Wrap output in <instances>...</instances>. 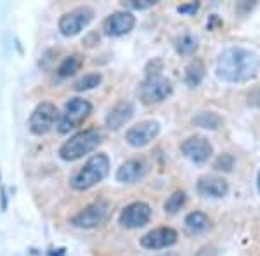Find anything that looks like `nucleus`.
<instances>
[{
    "mask_svg": "<svg viewBox=\"0 0 260 256\" xmlns=\"http://www.w3.org/2000/svg\"><path fill=\"white\" fill-rule=\"evenodd\" d=\"M215 73L228 83L251 82L260 73V56L245 47H229L220 52Z\"/></svg>",
    "mask_w": 260,
    "mask_h": 256,
    "instance_id": "obj_1",
    "label": "nucleus"
},
{
    "mask_svg": "<svg viewBox=\"0 0 260 256\" xmlns=\"http://www.w3.org/2000/svg\"><path fill=\"white\" fill-rule=\"evenodd\" d=\"M110 173V158L106 154H94L77 173L71 177L70 184L75 191H87L98 186Z\"/></svg>",
    "mask_w": 260,
    "mask_h": 256,
    "instance_id": "obj_2",
    "label": "nucleus"
},
{
    "mask_svg": "<svg viewBox=\"0 0 260 256\" xmlns=\"http://www.w3.org/2000/svg\"><path fill=\"white\" fill-rule=\"evenodd\" d=\"M103 142V133L98 128H87L83 132L75 133L70 140H66L59 149V158L64 161H77L85 154L92 153Z\"/></svg>",
    "mask_w": 260,
    "mask_h": 256,
    "instance_id": "obj_3",
    "label": "nucleus"
},
{
    "mask_svg": "<svg viewBox=\"0 0 260 256\" xmlns=\"http://www.w3.org/2000/svg\"><path fill=\"white\" fill-rule=\"evenodd\" d=\"M92 104L89 100L75 97L70 102H66L64 111L61 113V118L57 121V132L59 133H70L73 128L80 127V125L90 116Z\"/></svg>",
    "mask_w": 260,
    "mask_h": 256,
    "instance_id": "obj_4",
    "label": "nucleus"
},
{
    "mask_svg": "<svg viewBox=\"0 0 260 256\" xmlns=\"http://www.w3.org/2000/svg\"><path fill=\"white\" fill-rule=\"evenodd\" d=\"M111 204L108 201H95L90 206L82 209L80 213H77L70 220V224L78 229H94V227L101 225L103 222H106V218L110 216Z\"/></svg>",
    "mask_w": 260,
    "mask_h": 256,
    "instance_id": "obj_5",
    "label": "nucleus"
},
{
    "mask_svg": "<svg viewBox=\"0 0 260 256\" xmlns=\"http://www.w3.org/2000/svg\"><path fill=\"white\" fill-rule=\"evenodd\" d=\"M174 92L172 82L165 77H149L139 85V97L144 104H156L165 100Z\"/></svg>",
    "mask_w": 260,
    "mask_h": 256,
    "instance_id": "obj_6",
    "label": "nucleus"
},
{
    "mask_svg": "<svg viewBox=\"0 0 260 256\" xmlns=\"http://www.w3.org/2000/svg\"><path fill=\"white\" fill-rule=\"evenodd\" d=\"M92 18H94V11H92L90 7H87V6L77 7V9H73V11H70L61 16L59 31L64 36H75L90 23Z\"/></svg>",
    "mask_w": 260,
    "mask_h": 256,
    "instance_id": "obj_7",
    "label": "nucleus"
},
{
    "mask_svg": "<svg viewBox=\"0 0 260 256\" xmlns=\"http://www.w3.org/2000/svg\"><path fill=\"white\" fill-rule=\"evenodd\" d=\"M158 133H160V123L154 120H146L128 128L125 133V140L132 148H144L158 137Z\"/></svg>",
    "mask_w": 260,
    "mask_h": 256,
    "instance_id": "obj_8",
    "label": "nucleus"
},
{
    "mask_svg": "<svg viewBox=\"0 0 260 256\" xmlns=\"http://www.w3.org/2000/svg\"><path fill=\"white\" fill-rule=\"evenodd\" d=\"M57 118V107L52 102H42L30 116V130L35 135H44L54 127Z\"/></svg>",
    "mask_w": 260,
    "mask_h": 256,
    "instance_id": "obj_9",
    "label": "nucleus"
},
{
    "mask_svg": "<svg viewBox=\"0 0 260 256\" xmlns=\"http://www.w3.org/2000/svg\"><path fill=\"white\" fill-rule=\"evenodd\" d=\"M180 151L192 163H207L213 154L212 144L205 137L200 135L189 137L187 140H184L182 145H180Z\"/></svg>",
    "mask_w": 260,
    "mask_h": 256,
    "instance_id": "obj_10",
    "label": "nucleus"
},
{
    "mask_svg": "<svg viewBox=\"0 0 260 256\" xmlns=\"http://www.w3.org/2000/svg\"><path fill=\"white\" fill-rule=\"evenodd\" d=\"M134 26H136V18L132 16V12L120 11V12H113L111 16H108L104 19L103 31L108 36H121L132 31Z\"/></svg>",
    "mask_w": 260,
    "mask_h": 256,
    "instance_id": "obj_11",
    "label": "nucleus"
},
{
    "mask_svg": "<svg viewBox=\"0 0 260 256\" xmlns=\"http://www.w3.org/2000/svg\"><path fill=\"white\" fill-rule=\"evenodd\" d=\"M151 208L149 204L137 201V203L128 204L123 211L120 213V224L125 229H141L149 222Z\"/></svg>",
    "mask_w": 260,
    "mask_h": 256,
    "instance_id": "obj_12",
    "label": "nucleus"
},
{
    "mask_svg": "<svg viewBox=\"0 0 260 256\" xmlns=\"http://www.w3.org/2000/svg\"><path fill=\"white\" fill-rule=\"evenodd\" d=\"M177 242V232L170 227H160L141 237V246L146 249H161Z\"/></svg>",
    "mask_w": 260,
    "mask_h": 256,
    "instance_id": "obj_13",
    "label": "nucleus"
},
{
    "mask_svg": "<svg viewBox=\"0 0 260 256\" xmlns=\"http://www.w3.org/2000/svg\"><path fill=\"white\" fill-rule=\"evenodd\" d=\"M149 165L146 163V159L136 158V159H128L123 165L118 168L116 171V180L121 184H136L137 180H141L148 173Z\"/></svg>",
    "mask_w": 260,
    "mask_h": 256,
    "instance_id": "obj_14",
    "label": "nucleus"
},
{
    "mask_svg": "<svg viewBox=\"0 0 260 256\" xmlns=\"http://www.w3.org/2000/svg\"><path fill=\"white\" fill-rule=\"evenodd\" d=\"M198 192L203 197H213V199H219L224 197L229 192V184L225 182L222 177H215V175H207V177H201L198 180Z\"/></svg>",
    "mask_w": 260,
    "mask_h": 256,
    "instance_id": "obj_15",
    "label": "nucleus"
},
{
    "mask_svg": "<svg viewBox=\"0 0 260 256\" xmlns=\"http://www.w3.org/2000/svg\"><path fill=\"white\" fill-rule=\"evenodd\" d=\"M134 113H136L134 104L128 102V100H121L116 106H113L111 111L108 113L106 127L110 130H120L125 123H128V121L132 120Z\"/></svg>",
    "mask_w": 260,
    "mask_h": 256,
    "instance_id": "obj_16",
    "label": "nucleus"
},
{
    "mask_svg": "<svg viewBox=\"0 0 260 256\" xmlns=\"http://www.w3.org/2000/svg\"><path fill=\"white\" fill-rule=\"evenodd\" d=\"M184 224H186L187 232H191V234H203L210 229V220L201 211L189 213V215L186 216V220H184Z\"/></svg>",
    "mask_w": 260,
    "mask_h": 256,
    "instance_id": "obj_17",
    "label": "nucleus"
},
{
    "mask_svg": "<svg viewBox=\"0 0 260 256\" xmlns=\"http://www.w3.org/2000/svg\"><path fill=\"white\" fill-rule=\"evenodd\" d=\"M205 78V66L200 59H194L189 62L186 68V73H184V82H186L187 87H198Z\"/></svg>",
    "mask_w": 260,
    "mask_h": 256,
    "instance_id": "obj_18",
    "label": "nucleus"
},
{
    "mask_svg": "<svg viewBox=\"0 0 260 256\" xmlns=\"http://www.w3.org/2000/svg\"><path fill=\"white\" fill-rule=\"evenodd\" d=\"M82 66H83V57L80 54H73V56L66 57V59L59 64V68H57V77L59 78L73 77L77 71H80Z\"/></svg>",
    "mask_w": 260,
    "mask_h": 256,
    "instance_id": "obj_19",
    "label": "nucleus"
},
{
    "mask_svg": "<svg viewBox=\"0 0 260 256\" xmlns=\"http://www.w3.org/2000/svg\"><path fill=\"white\" fill-rule=\"evenodd\" d=\"M192 123H194L196 127L207 128V130H217L222 127V118L213 111H203L192 118Z\"/></svg>",
    "mask_w": 260,
    "mask_h": 256,
    "instance_id": "obj_20",
    "label": "nucleus"
},
{
    "mask_svg": "<svg viewBox=\"0 0 260 256\" xmlns=\"http://www.w3.org/2000/svg\"><path fill=\"white\" fill-rule=\"evenodd\" d=\"M175 49L180 56H192L198 50V40L191 35H182L175 40Z\"/></svg>",
    "mask_w": 260,
    "mask_h": 256,
    "instance_id": "obj_21",
    "label": "nucleus"
},
{
    "mask_svg": "<svg viewBox=\"0 0 260 256\" xmlns=\"http://www.w3.org/2000/svg\"><path fill=\"white\" fill-rule=\"evenodd\" d=\"M101 82H103V75L101 73H89V75H85V77H82L80 80H77L75 85H73V89L78 90V92L92 90L98 85H101Z\"/></svg>",
    "mask_w": 260,
    "mask_h": 256,
    "instance_id": "obj_22",
    "label": "nucleus"
},
{
    "mask_svg": "<svg viewBox=\"0 0 260 256\" xmlns=\"http://www.w3.org/2000/svg\"><path fill=\"white\" fill-rule=\"evenodd\" d=\"M186 203V192L184 191H175L169 199L165 201V211L170 213V215H175L180 208Z\"/></svg>",
    "mask_w": 260,
    "mask_h": 256,
    "instance_id": "obj_23",
    "label": "nucleus"
},
{
    "mask_svg": "<svg viewBox=\"0 0 260 256\" xmlns=\"http://www.w3.org/2000/svg\"><path fill=\"white\" fill-rule=\"evenodd\" d=\"M158 0H123L121 6L127 7V9H134V11H144L149 9V7L156 6Z\"/></svg>",
    "mask_w": 260,
    "mask_h": 256,
    "instance_id": "obj_24",
    "label": "nucleus"
},
{
    "mask_svg": "<svg viewBox=\"0 0 260 256\" xmlns=\"http://www.w3.org/2000/svg\"><path fill=\"white\" fill-rule=\"evenodd\" d=\"M234 166V158L231 154H222V156L217 158L215 161V168L217 170H222V171H231Z\"/></svg>",
    "mask_w": 260,
    "mask_h": 256,
    "instance_id": "obj_25",
    "label": "nucleus"
},
{
    "mask_svg": "<svg viewBox=\"0 0 260 256\" xmlns=\"http://www.w3.org/2000/svg\"><path fill=\"white\" fill-rule=\"evenodd\" d=\"M161 69H163V62H161V59H153V61H149V64L146 66V78H149V77H160V75H161Z\"/></svg>",
    "mask_w": 260,
    "mask_h": 256,
    "instance_id": "obj_26",
    "label": "nucleus"
},
{
    "mask_svg": "<svg viewBox=\"0 0 260 256\" xmlns=\"http://www.w3.org/2000/svg\"><path fill=\"white\" fill-rule=\"evenodd\" d=\"M198 9H200V2H189V4H184V6H179L177 12L182 16H194Z\"/></svg>",
    "mask_w": 260,
    "mask_h": 256,
    "instance_id": "obj_27",
    "label": "nucleus"
},
{
    "mask_svg": "<svg viewBox=\"0 0 260 256\" xmlns=\"http://www.w3.org/2000/svg\"><path fill=\"white\" fill-rule=\"evenodd\" d=\"M257 187H258V192H260V171H258V178H257Z\"/></svg>",
    "mask_w": 260,
    "mask_h": 256,
    "instance_id": "obj_28",
    "label": "nucleus"
}]
</instances>
